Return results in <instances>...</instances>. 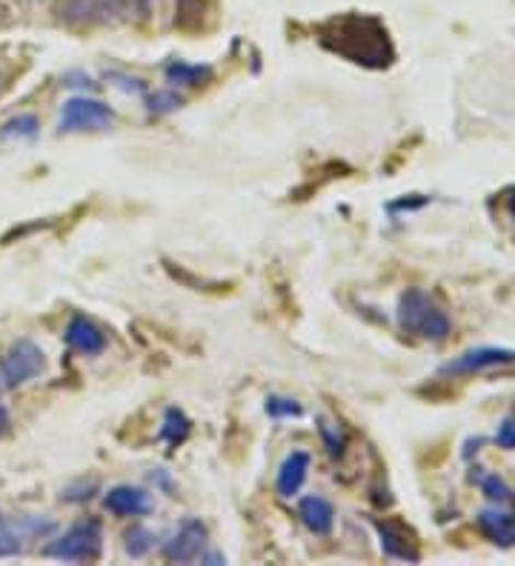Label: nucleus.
Listing matches in <instances>:
<instances>
[{
    "label": "nucleus",
    "mask_w": 515,
    "mask_h": 566,
    "mask_svg": "<svg viewBox=\"0 0 515 566\" xmlns=\"http://www.w3.org/2000/svg\"><path fill=\"white\" fill-rule=\"evenodd\" d=\"M321 44L364 67L381 69L392 60L390 37L376 18H335L321 26Z\"/></svg>",
    "instance_id": "f257e3e1"
},
{
    "label": "nucleus",
    "mask_w": 515,
    "mask_h": 566,
    "mask_svg": "<svg viewBox=\"0 0 515 566\" xmlns=\"http://www.w3.org/2000/svg\"><path fill=\"white\" fill-rule=\"evenodd\" d=\"M398 326L424 340H435V344L449 335L447 312L424 289H407L401 294V301H398Z\"/></svg>",
    "instance_id": "f03ea898"
},
{
    "label": "nucleus",
    "mask_w": 515,
    "mask_h": 566,
    "mask_svg": "<svg viewBox=\"0 0 515 566\" xmlns=\"http://www.w3.org/2000/svg\"><path fill=\"white\" fill-rule=\"evenodd\" d=\"M101 523L83 521L69 527V530L60 538H55L52 544H46L44 555L58 561H95L98 555H101Z\"/></svg>",
    "instance_id": "7ed1b4c3"
},
{
    "label": "nucleus",
    "mask_w": 515,
    "mask_h": 566,
    "mask_svg": "<svg viewBox=\"0 0 515 566\" xmlns=\"http://www.w3.org/2000/svg\"><path fill=\"white\" fill-rule=\"evenodd\" d=\"M46 360L44 349L32 340H18V344L9 346V353L0 360V378H3V386L15 390V386H23L26 381L37 378L44 372Z\"/></svg>",
    "instance_id": "20e7f679"
},
{
    "label": "nucleus",
    "mask_w": 515,
    "mask_h": 566,
    "mask_svg": "<svg viewBox=\"0 0 515 566\" xmlns=\"http://www.w3.org/2000/svg\"><path fill=\"white\" fill-rule=\"evenodd\" d=\"M115 124V112L92 97H72L60 112V132H103Z\"/></svg>",
    "instance_id": "39448f33"
},
{
    "label": "nucleus",
    "mask_w": 515,
    "mask_h": 566,
    "mask_svg": "<svg viewBox=\"0 0 515 566\" xmlns=\"http://www.w3.org/2000/svg\"><path fill=\"white\" fill-rule=\"evenodd\" d=\"M60 15L72 26H106L129 15V0H67Z\"/></svg>",
    "instance_id": "423d86ee"
},
{
    "label": "nucleus",
    "mask_w": 515,
    "mask_h": 566,
    "mask_svg": "<svg viewBox=\"0 0 515 566\" xmlns=\"http://www.w3.org/2000/svg\"><path fill=\"white\" fill-rule=\"evenodd\" d=\"M515 363L513 349H495V346H481V349H470V353L458 355L456 360H449L442 367V376H472V372H484L493 367H507Z\"/></svg>",
    "instance_id": "0eeeda50"
},
{
    "label": "nucleus",
    "mask_w": 515,
    "mask_h": 566,
    "mask_svg": "<svg viewBox=\"0 0 515 566\" xmlns=\"http://www.w3.org/2000/svg\"><path fill=\"white\" fill-rule=\"evenodd\" d=\"M206 546V527L195 518L181 523V530L172 535V541H167L163 546V558L178 561V564H186V561H195L204 555Z\"/></svg>",
    "instance_id": "6e6552de"
},
{
    "label": "nucleus",
    "mask_w": 515,
    "mask_h": 566,
    "mask_svg": "<svg viewBox=\"0 0 515 566\" xmlns=\"http://www.w3.org/2000/svg\"><path fill=\"white\" fill-rule=\"evenodd\" d=\"M376 530L378 538H381V550L390 555V558L398 561H410V564H419L421 561V552L412 541L410 532L396 521H376Z\"/></svg>",
    "instance_id": "1a4fd4ad"
},
{
    "label": "nucleus",
    "mask_w": 515,
    "mask_h": 566,
    "mask_svg": "<svg viewBox=\"0 0 515 566\" xmlns=\"http://www.w3.org/2000/svg\"><path fill=\"white\" fill-rule=\"evenodd\" d=\"M103 507L110 509L112 515H121V518H140V515H147L152 509V500L138 486H115L103 498Z\"/></svg>",
    "instance_id": "9d476101"
},
{
    "label": "nucleus",
    "mask_w": 515,
    "mask_h": 566,
    "mask_svg": "<svg viewBox=\"0 0 515 566\" xmlns=\"http://www.w3.org/2000/svg\"><path fill=\"white\" fill-rule=\"evenodd\" d=\"M67 344L81 355H101L106 349V335L89 317L78 315L67 326Z\"/></svg>",
    "instance_id": "9b49d317"
},
{
    "label": "nucleus",
    "mask_w": 515,
    "mask_h": 566,
    "mask_svg": "<svg viewBox=\"0 0 515 566\" xmlns=\"http://www.w3.org/2000/svg\"><path fill=\"white\" fill-rule=\"evenodd\" d=\"M479 527L493 544L499 546H515V515L504 512L501 507L484 509L479 515Z\"/></svg>",
    "instance_id": "f8f14e48"
},
{
    "label": "nucleus",
    "mask_w": 515,
    "mask_h": 566,
    "mask_svg": "<svg viewBox=\"0 0 515 566\" xmlns=\"http://www.w3.org/2000/svg\"><path fill=\"white\" fill-rule=\"evenodd\" d=\"M298 515H301L304 527L316 535H327L335 523V512H332V504L321 495H307L298 507Z\"/></svg>",
    "instance_id": "ddd939ff"
},
{
    "label": "nucleus",
    "mask_w": 515,
    "mask_h": 566,
    "mask_svg": "<svg viewBox=\"0 0 515 566\" xmlns=\"http://www.w3.org/2000/svg\"><path fill=\"white\" fill-rule=\"evenodd\" d=\"M307 472H309V455L307 452H293L287 461L281 463V472H278V495L281 498H293L298 495V489L304 486L307 481Z\"/></svg>",
    "instance_id": "4468645a"
},
{
    "label": "nucleus",
    "mask_w": 515,
    "mask_h": 566,
    "mask_svg": "<svg viewBox=\"0 0 515 566\" xmlns=\"http://www.w3.org/2000/svg\"><path fill=\"white\" fill-rule=\"evenodd\" d=\"M472 481L484 489V495L493 500L495 507H513L515 504V495L513 489L507 486V481L495 475V472H484V470H476L472 472Z\"/></svg>",
    "instance_id": "2eb2a0df"
},
{
    "label": "nucleus",
    "mask_w": 515,
    "mask_h": 566,
    "mask_svg": "<svg viewBox=\"0 0 515 566\" xmlns=\"http://www.w3.org/2000/svg\"><path fill=\"white\" fill-rule=\"evenodd\" d=\"M209 74H213L209 67H190L184 60H172L170 67H167V81L181 83V86H198Z\"/></svg>",
    "instance_id": "dca6fc26"
},
{
    "label": "nucleus",
    "mask_w": 515,
    "mask_h": 566,
    "mask_svg": "<svg viewBox=\"0 0 515 566\" xmlns=\"http://www.w3.org/2000/svg\"><path fill=\"white\" fill-rule=\"evenodd\" d=\"M186 432H190V420L184 418V412H178V409L167 412V424H163L161 429L163 441L181 443L186 438Z\"/></svg>",
    "instance_id": "f3484780"
},
{
    "label": "nucleus",
    "mask_w": 515,
    "mask_h": 566,
    "mask_svg": "<svg viewBox=\"0 0 515 566\" xmlns=\"http://www.w3.org/2000/svg\"><path fill=\"white\" fill-rule=\"evenodd\" d=\"M154 544V535L147 530V527H133V530L126 532V552L133 555V558H144Z\"/></svg>",
    "instance_id": "a211bd4d"
},
{
    "label": "nucleus",
    "mask_w": 515,
    "mask_h": 566,
    "mask_svg": "<svg viewBox=\"0 0 515 566\" xmlns=\"http://www.w3.org/2000/svg\"><path fill=\"white\" fill-rule=\"evenodd\" d=\"M37 129H41V124H37L35 115H18L0 129V135L3 138H35Z\"/></svg>",
    "instance_id": "6ab92c4d"
},
{
    "label": "nucleus",
    "mask_w": 515,
    "mask_h": 566,
    "mask_svg": "<svg viewBox=\"0 0 515 566\" xmlns=\"http://www.w3.org/2000/svg\"><path fill=\"white\" fill-rule=\"evenodd\" d=\"M21 532L12 523L0 521V558H15V555H21Z\"/></svg>",
    "instance_id": "aec40b11"
},
{
    "label": "nucleus",
    "mask_w": 515,
    "mask_h": 566,
    "mask_svg": "<svg viewBox=\"0 0 515 566\" xmlns=\"http://www.w3.org/2000/svg\"><path fill=\"white\" fill-rule=\"evenodd\" d=\"M266 415H273V418H298L301 415V404L293 401V397L273 395L266 397Z\"/></svg>",
    "instance_id": "412c9836"
},
{
    "label": "nucleus",
    "mask_w": 515,
    "mask_h": 566,
    "mask_svg": "<svg viewBox=\"0 0 515 566\" xmlns=\"http://www.w3.org/2000/svg\"><path fill=\"white\" fill-rule=\"evenodd\" d=\"M181 103H184V97L175 95V92H158V95L149 97V112H154V115H167V112H175Z\"/></svg>",
    "instance_id": "4be33fe9"
},
{
    "label": "nucleus",
    "mask_w": 515,
    "mask_h": 566,
    "mask_svg": "<svg viewBox=\"0 0 515 566\" xmlns=\"http://www.w3.org/2000/svg\"><path fill=\"white\" fill-rule=\"evenodd\" d=\"M318 429H321V438H324V443H327V452H330L332 458L344 455V435L335 432L327 420H321V427Z\"/></svg>",
    "instance_id": "5701e85b"
},
{
    "label": "nucleus",
    "mask_w": 515,
    "mask_h": 566,
    "mask_svg": "<svg viewBox=\"0 0 515 566\" xmlns=\"http://www.w3.org/2000/svg\"><path fill=\"white\" fill-rule=\"evenodd\" d=\"M495 443L501 449H515V420H504V427L495 435Z\"/></svg>",
    "instance_id": "b1692460"
},
{
    "label": "nucleus",
    "mask_w": 515,
    "mask_h": 566,
    "mask_svg": "<svg viewBox=\"0 0 515 566\" xmlns=\"http://www.w3.org/2000/svg\"><path fill=\"white\" fill-rule=\"evenodd\" d=\"M7 427H9V412L7 406L0 404V432H7Z\"/></svg>",
    "instance_id": "393cba45"
},
{
    "label": "nucleus",
    "mask_w": 515,
    "mask_h": 566,
    "mask_svg": "<svg viewBox=\"0 0 515 566\" xmlns=\"http://www.w3.org/2000/svg\"><path fill=\"white\" fill-rule=\"evenodd\" d=\"M507 212H510V218H513V221H515V189L510 192V198H507Z\"/></svg>",
    "instance_id": "a878e982"
},
{
    "label": "nucleus",
    "mask_w": 515,
    "mask_h": 566,
    "mask_svg": "<svg viewBox=\"0 0 515 566\" xmlns=\"http://www.w3.org/2000/svg\"><path fill=\"white\" fill-rule=\"evenodd\" d=\"M133 3L140 9V12H147L149 9V0H133Z\"/></svg>",
    "instance_id": "bb28decb"
},
{
    "label": "nucleus",
    "mask_w": 515,
    "mask_h": 566,
    "mask_svg": "<svg viewBox=\"0 0 515 566\" xmlns=\"http://www.w3.org/2000/svg\"><path fill=\"white\" fill-rule=\"evenodd\" d=\"M0 86H3V78H0Z\"/></svg>",
    "instance_id": "cd10ccee"
}]
</instances>
